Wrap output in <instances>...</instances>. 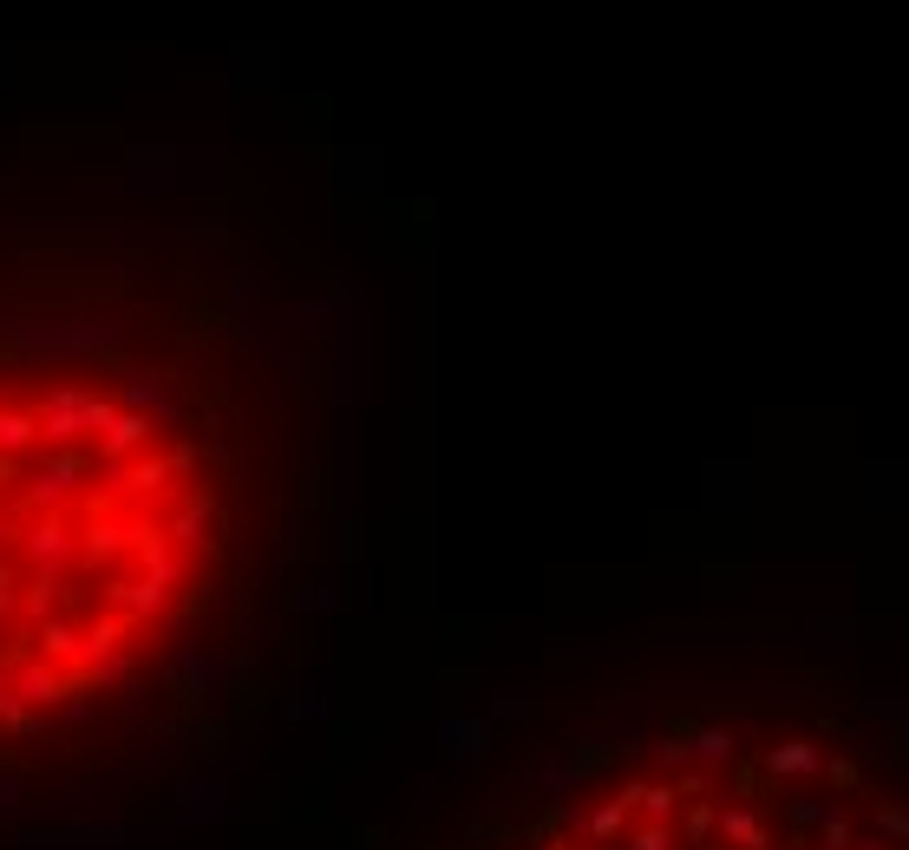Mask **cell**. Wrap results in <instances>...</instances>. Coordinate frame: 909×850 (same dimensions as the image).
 <instances>
[{"label": "cell", "mask_w": 909, "mask_h": 850, "mask_svg": "<svg viewBox=\"0 0 909 850\" xmlns=\"http://www.w3.org/2000/svg\"><path fill=\"white\" fill-rule=\"evenodd\" d=\"M204 524V458L144 393L0 386V707L112 681L184 595Z\"/></svg>", "instance_id": "obj_1"}]
</instances>
